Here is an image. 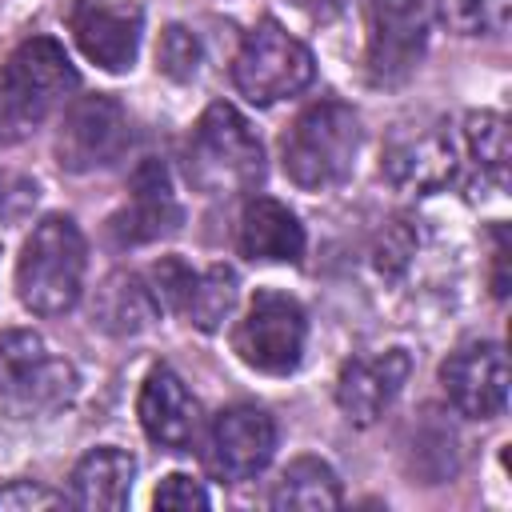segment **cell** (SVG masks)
I'll return each mask as SVG.
<instances>
[{
	"label": "cell",
	"mask_w": 512,
	"mask_h": 512,
	"mask_svg": "<svg viewBox=\"0 0 512 512\" xmlns=\"http://www.w3.org/2000/svg\"><path fill=\"white\" fill-rule=\"evenodd\" d=\"M188 180L204 196L248 192L264 180V148L232 104H212L188 136Z\"/></svg>",
	"instance_id": "cell-1"
},
{
	"label": "cell",
	"mask_w": 512,
	"mask_h": 512,
	"mask_svg": "<svg viewBox=\"0 0 512 512\" xmlns=\"http://www.w3.org/2000/svg\"><path fill=\"white\" fill-rule=\"evenodd\" d=\"M360 148V116L340 100L304 108L284 136V172L308 192H324L348 180Z\"/></svg>",
	"instance_id": "cell-2"
},
{
	"label": "cell",
	"mask_w": 512,
	"mask_h": 512,
	"mask_svg": "<svg viewBox=\"0 0 512 512\" xmlns=\"http://www.w3.org/2000/svg\"><path fill=\"white\" fill-rule=\"evenodd\" d=\"M16 288L36 316H60L84 288V236L68 216H44L24 240Z\"/></svg>",
	"instance_id": "cell-3"
},
{
	"label": "cell",
	"mask_w": 512,
	"mask_h": 512,
	"mask_svg": "<svg viewBox=\"0 0 512 512\" xmlns=\"http://www.w3.org/2000/svg\"><path fill=\"white\" fill-rule=\"evenodd\" d=\"M72 88L76 72L64 48L48 36H32L8 56L0 72V124L20 136L24 128L40 124Z\"/></svg>",
	"instance_id": "cell-4"
},
{
	"label": "cell",
	"mask_w": 512,
	"mask_h": 512,
	"mask_svg": "<svg viewBox=\"0 0 512 512\" xmlns=\"http://www.w3.org/2000/svg\"><path fill=\"white\" fill-rule=\"evenodd\" d=\"M312 72H316L312 52L296 36H288L276 20H260L244 36L232 64V80L252 104H276L284 96H296L300 88L312 84Z\"/></svg>",
	"instance_id": "cell-5"
},
{
	"label": "cell",
	"mask_w": 512,
	"mask_h": 512,
	"mask_svg": "<svg viewBox=\"0 0 512 512\" xmlns=\"http://www.w3.org/2000/svg\"><path fill=\"white\" fill-rule=\"evenodd\" d=\"M76 392V372L56 360L36 332L12 328L0 336V400L16 412H56Z\"/></svg>",
	"instance_id": "cell-6"
},
{
	"label": "cell",
	"mask_w": 512,
	"mask_h": 512,
	"mask_svg": "<svg viewBox=\"0 0 512 512\" xmlns=\"http://www.w3.org/2000/svg\"><path fill=\"white\" fill-rule=\"evenodd\" d=\"M304 308L284 296V292H256L244 320L232 332V348L240 352V360L256 372L268 376H284L300 364L304 356Z\"/></svg>",
	"instance_id": "cell-7"
},
{
	"label": "cell",
	"mask_w": 512,
	"mask_h": 512,
	"mask_svg": "<svg viewBox=\"0 0 512 512\" xmlns=\"http://www.w3.org/2000/svg\"><path fill=\"white\" fill-rule=\"evenodd\" d=\"M128 116L112 96H84L64 112L56 132V160L64 172H92L120 160L128 148Z\"/></svg>",
	"instance_id": "cell-8"
},
{
	"label": "cell",
	"mask_w": 512,
	"mask_h": 512,
	"mask_svg": "<svg viewBox=\"0 0 512 512\" xmlns=\"http://www.w3.org/2000/svg\"><path fill=\"white\" fill-rule=\"evenodd\" d=\"M428 0H372L368 68L376 84H400L424 56Z\"/></svg>",
	"instance_id": "cell-9"
},
{
	"label": "cell",
	"mask_w": 512,
	"mask_h": 512,
	"mask_svg": "<svg viewBox=\"0 0 512 512\" xmlns=\"http://www.w3.org/2000/svg\"><path fill=\"white\" fill-rule=\"evenodd\" d=\"M440 380L448 400L472 420H492L508 404V360L496 340H476L456 348L444 360Z\"/></svg>",
	"instance_id": "cell-10"
},
{
	"label": "cell",
	"mask_w": 512,
	"mask_h": 512,
	"mask_svg": "<svg viewBox=\"0 0 512 512\" xmlns=\"http://www.w3.org/2000/svg\"><path fill=\"white\" fill-rule=\"evenodd\" d=\"M140 24H144V12L136 4H108V0H80L68 16V28L80 52L104 72L132 68L140 48Z\"/></svg>",
	"instance_id": "cell-11"
},
{
	"label": "cell",
	"mask_w": 512,
	"mask_h": 512,
	"mask_svg": "<svg viewBox=\"0 0 512 512\" xmlns=\"http://www.w3.org/2000/svg\"><path fill=\"white\" fill-rule=\"evenodd\" d=\"M212 468L216 476L240 484V480H252L256 472L268 468L272 460V448H276V424L264 408H252V404H236V408H224L212 424Z\"/></svg>",
	"instance_id": "cell-12"
},
{
	"label": "cell",
	"mask_w": 512,
	"mask_h": 512,
	"mask_svg": "<svg viewBox=\"0 0 512 512\" xmlns=\"http://www.w3.org/2000/svg\"><path fill=\"white\" fill-rule=\"evenodd\" d=\"M180 216L184 212L176 204L168 168L160 160H144L132 172L128 204L112 216V232H116L120 244H148V240H160V236L176 232L180 228Z\"/></svg>",
	"instance_id": "cell-13"
},
{
	"label": "cell",
	"mask_w": 512,
	"mask_h": 512,
	"mask_svg": "<svg viewBox=\"0 0 512 512\" xmlns=\"http://www.w3.org/2000/svg\"><path fill=\"white\" fill-rule=\"evenodd\" d=\"M408 372H412V360L404 348H392V352L372 356V360H348L340 368V380H336V404L344 408L348 420L372 424L396 400Z\"/></svg>",
	"instance_id": "cell-14"
},
{
	"label": "cell",
	"mask_w": 512,
	"mask_h": 512,
	"mask_svg": "<svg viewBox=\"0 0 512 512\" xmlns=\"http://www.w3.org/2000/svg\"><path fill=\"white\" fill-rule=\"evenodd\" d=\"M140 424L160 448H188L196 436V400L172 368H152L140 388Z\"/></svg>",
	"instance_id": "cell-15"
},
{
	"label": "cell",
	"mask_w": 512,
	"mask_h": 512,
	"mask_svg": "<svg viewBox=\"0 0 512 512\" xmlns=\"http://www.w3.org/2000/svg\"><path fill=\"white\" fill-rule=\"evenodd\" d=\"M236 244L248 260H288V264H296L304 256V228L280 200L256 196L240 212Z\"/></svg>",
	"instance_id": "cell-16"
},
{
	"label": "cell",
	"mask_w": 512,
	"mask_h": 512,
	"mask_svg": "<svg viewBox=\"0 0 512 512\" xmlns=\"http://www.w3.org/2000/svg\"><path fill=\"white\" fill-rule=\"evenodd\" d=\"M132 476H136V460L128 452L96 448L72 472V500L80 508H108V512H116V508L128 504Z\"/></svg>",
	"instance_id": "cell-17"
},
{
	"label": "cell",
	"mask_w": 512,
	"mask_h": 512,
	"mask_svg": "<svg viewBox=\"0 0 512 512\" xmlns=\"http://www.w3.org/2000/svg\"><path fill=\"white\" fill-rule=\"evenodd\" d=\"M384 164H388V176L400 188H416V192H428V188L444 184L452 176V168H456L452 144L444 136H432V132L396 140Z\"/></svg>",
	"instance_id": "cell-18"
},
{
	"label": "cell",
	"mask_w": 512,
	"mask_h": 512,
	"mask_svg": "<svg viewBox=\"0 0 512 512\" xmlns=\"http://www.w3.org/2000/svg\"><path fill=\"white\" fill-rule=\"evenodd\" d=\"M268 504L272 508H308V512H320V508H340L344 504V492H340L336 472L324 460L300 456V460H292L284 468V476L276 480Z\"/></svg>",
	"instance_id": "cell-19"
},
{
	"label": "cell",
	"mask_w": 512,
	"mask_h": 512,
	"mask_svg": "<svg viewBox=\"0 0 512 512\" xmlns=\"http://www.w3.org/2000/svg\"><path fill=\"white\" fill-rule=\"evenodd\" d=\"M156 312L160 308H156V300H152V292H148V284L140 276H112L100 288L96 316H100V328H108L116 336L140 332Z\"/></svg>",
	"instance_id": "cell-20"
},
{
	"label": "cell",
	"mask_w": 512,
	"mask_h": 512,
	"mask_svg": "<svg viewBox=\"0 0 512 512\" xmlns=\"http://www.w3.org/2000/svg\"><path fill=\"white\" fill-rule=\"evenodd\" d=\"M232 304H236V272L224 268V264H216V268L192 276V288H188L180 312H184L196 328L212 332V328H220V320L232 312Z\"/></svg>",
	"instance_id": "cell-21"
},
{
	"label": "cell",
	"mask_w": 512,
	"mask_h": 512,
	"mask_svg": "<svg viewBox=\"0 0 512 512\" xmlns=\"http://www.w3.org/2000/svg\"><path fill=\"white\" fill-rule=\"evenodd\" d=\"M464 140H468V152L476 160V168L504 184V172H508V124L504 116L496 112H472L464 120Z\"/></svg>",
	"instance_id": "cell-22"
},
{
	"label": "cell",
	"mask_w": 512,
	"mask_h": 512,
	"mask_svg": "<svg viewBox=\"0 0 512 512\" xmlns=\"http://www.w3.org/2000/svg\"><path fill=\"white\" fill-rule=\"evenodd\" d=\"M444 24L456 32H504L508 24V0H440Z\"/></svg>",
	"instance_id": "cell-23"
},
{
	"label": "cell",
	"mask_w": 512,
	"mask_h": 512,
	"mask_svg": "<svg viewBox=\"0 0 512 512\" xmlns=\"http://www.w3.org/2000/svg\"><path fill=\"white\" fill-rule=\"evenodd\" d=\"M156 68L172 80H192L196 68H200V44L188 28L172 24L160 32V44H156Z\"/></svg>",
	"instance_id": "cell-24"
},
{
	"label": "cell",
	"mask_w": 512,
	"mask_h": 512,
	"mask_svg": "<svg viewBox=\"0 0 512 512\" xmlns=\"http://www.w3.org/2000/svg\"><path fill=\"white\" fill-rule=\"evenodd\" d=\"M192 276H196V272H192L188 264H180V260H160V264L148 268L144 284H148L156 308L180 312V308H184V296H188V288H192Z\"/></svg>",
	"instance_id": "cell-25"
},
{
	"label": "cell",
	"mask_w": 512,
	"mask_h": 512,
	"mask_svg": "<svg viewBox=\"0 0 512 512\" xmlns=\"http://www.w3.org/2000/svg\"><path fill=\"white\" fill-rule=\"evenodd\" d=\"M152 504H156V508H180V512H188V508H208V492H204L192 476L172 472V476H164L160 488L152 492Z\"/></svg>",
	"instance_id": "cell-26"
},
{
	"label": "cell",
	"mask_w": 512,
	"mask_h": 512,
	"mask_svg": "<svg viewBox=\"0 0 512 512\" xmlns=\"http://www.w3.org/2000/svg\"><path fill=\"white\" fill-rule=\"evenodd\" d=\"M64 496L32 484V480H12L0 488V508H60Z\"/></svg>",
	"instance_id": "cell-27"
}]
</instances>
